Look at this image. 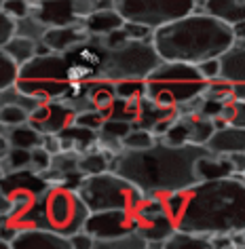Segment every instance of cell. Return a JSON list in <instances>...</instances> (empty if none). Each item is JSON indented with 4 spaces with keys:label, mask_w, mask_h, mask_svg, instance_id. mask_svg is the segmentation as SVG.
Instances as JSON below:
<instances>
[{
    "label": "cell",
    "mask_w": 245,
    "mask_h": 249,
    "mask_svg": "<svg viewBox=\"0 0 245 249\" xmlns=\"http://www.w3.org/2000/svg\"><path fill=\"white\" fill-rule=\"evenodd\" d=\"M165 203L180 230L205 236L245 230V178L237 173L171 192Z\"/></svg>",
    "instance_id": "6da1fadb"
},
{
    "label": "cell",
    "mask_w": 245,
    "mask_h": 249,
    "mask_svg": "<svg viewBox=\"0 0 245 249\" xmlns=\"http://www.w3.org/2000/svg\"><path fill=\"white\" fill-rule=\"evenodd\" d=\"M211 150L203 144H156L142 150H123L112 157V171L133 182L146 196H167L194 186L197 163Z\"/></svg>",
    "instance_id": "7a4b0ae2"
},
{
    "label": "cell",
    "mask_w": 245,
    "mask_h": 249,
    "mask_svg": "<svg viewBox=\"0 0 245 249\" xmlns=\"http://www.w3.org/2000/svg\"><path fill=\"white\" fill-rule=\"evenodd\" d=\"M152 42L163 59L201 64L222 57L237 42L235 30L203 11H192L180 19L154 30Z\"/></svg>",
    "instance_id": "3957f363"
},
{
    "label": "cell",
    "mask_w": 245,
    "mask_h": 249,
    "mask_svg": "<svg viewBox=\"0 0 245 249\" xmlns=\"http://www.w3.org/2000/svg\"><path fill=\"white\" fill-rule=\"evenodd\" d=\"M207 87L205 76L197 64L163 59L146 76V97L163 106H178L203 95Z\"/></svg>",
    "instance_id": "277c9868"
},
{
    "label": "cell",
    "mask_w": 245,
    "mask_h": 249,
    "mask_svg": "<svg viewBox=\"0 0 245 249\" xmlns=\"http://www.w3.org/2000/svg\"><path fill=\"white\" fill-rule=\"evenodd\" d=\"M91 209L87 207L78 190L51 184L38 198V224L53 232L70 239L78 230L85 228Z\"/></svg>",
    "instance_id": "5b68a950"
},
{
    "label": "cell",
    "mask_w": 245,
    "mask_h": 249,
    "mask_svg": "<svg viewBox=\"0 0 245 249\" xmlns=\"http://www.w3.org/2000/svg\"><path fill=\"white\" fill-rule=\"evenodd\" d=\"M70 64L64 53L36 55L21 66L17 87L40 102L47 99H64L72 89Z\"/></svg>",
    "instance_id": "8992f818"
},
{
    "label": "cell",
    "mask_w": 245,
    "mask_h": 249,
    "mask_svg": "<svg viewBox=\"0 0 245 249\" xmlns=\"http://www.w3.org/2000/svg\"><path fill=\"white\" fill-rule=\"evenodd\" d=\"M78 195L83 196L91 213L112 209L135 211L146 198V195L133 182H129L127 178L112 169L97 173V176H85L83 184L78 186Z\"/></svg>",
    "instance_id": "52a82bcc"
},
{
    "label": "cell",
    "mask_w": 245,
    "mask_h": 249,
    "mask_svg": "<svg viewBox=\"0 0 245 249\" xmlns=\"http://www.w3.org/2000/svg\"><path fill=\"white\" fill-rule=\"evenodd\" d=\"M161 61L163 57L156 51L152 40H129L123 47L114 49L102 45L99 78L112 80V83L127 78H146Z\"/></svg>",
    "instance_id": "ba28073f"
},
{
    "label": "cell",
    "mask_w": 245,
    "mask_h": 249,
    "mask_svg": "<svg viewBox=\"0 0 245 249\" xmlns=\"http://www.w3.org/2000/svg\"><path fill=\"white\" fill-rule=\"evenodd\" d=\"M197 2L199 0H116V9L127 21H137L156 30L192 13Z\"/></svg>",
    "instance_id": "9c48e42d"
},
{
    "label": "cell",
    "mask_w": 245,
    "mask_h": 249,
    "mask_svg": "<svg viewBox=\"0 0 245 249\" xmlns=\"http://www.w3.org/2000/svg\"><path fill=\"white\" fill-rule=\"evenodd\" d=\"M49 179L42 173L32 169H19L2 173L0 179V195L11 198L13 207H30L38 203L40 195L49 188Z\"/></svg>",
    "instance_id": "30bf717a"
},
{
    "label": "cell",
    "mask_w": 245,
    "mask_h": 249,
    "mask_svg": "<svg viewBox=\"0 0 245 249\" xmlns=\"http://www.w3.org/2000/svg\"><path fill=\"white\" fill-rule=\"evenodd\" d=\"M216 131V123L213 118L201 114V112H192V114H178L173 124L167 129V133L161 135V142L167 144H207L209 138Z\"/></svg>",
    "instance_id": "8fae6325"
},
{
    "label": "cell",
    "mask_w": 245,
    "mask_h": 249,
    "mask_svg": "<svg viewBox=\"0 0 245 249\" xmlns=\"http://www.w3.org/2000/svg\"><path fill=\"white\" fill-rule=\"evenodd\" d=\"M137 228L135 211L112 209V211H93L85 224V230L95 236V241L118 239Z\"/></svg>",
    "instance_id": "7c38bea8"
},
{
    "label": "cell",
    "mask_w": 245,
    "mask_h": 249,
    "mask_svg": "<svg viewBox=\"0 0 245 249\" xmlns=\"http://www.w3.org/2000/svg\"><path fill=\"white\" fill-rule=\"evenodd\" d=\"M74 121H76V112L64 99H47L30 114V123L40 133H61Z\"/></svg>",
    "instance_id": "4fadbf2b"
},
{
    "label": "cell",
    "mask_w": 245,
    "mask_h": 249,
    "mask_svg": "<svg viewBox=\"0 0 245 249\" xmlns=\"http://www.w3.org/2000/svg\"><path fill=\"white\" fill-rule=\"evenodd\" d=\"M11 247H28V249H72L70 239L61 236L45 226L23 228L13 239Z\"/></svg>",
    "instance_id": "5bb4252c"
},
{
    "label": "cell",
    "mask_w": 245,
    "mask_h": 249,
    "mask_svg": "<svg viewBox=\"0 0 245 249\" xmlns=\"http://www.w3.org/2000/svg\"><path fill=\"white\" fill-rule=\"evenodd\" d=\"M32 13L45 21L49 28L70 26V23L83 21L76 15L74 0H40V2L32 4Z\"/></svg>",
    "instance_id": "9a60e30c"
},
{
    "label": "cell",
    "mask_w": 245,
    "mask_h": 249,
    "mask_svg": "<svg viewBox=\"0 0 245 249\" xmlns=\"http://www.w3.org/2000/svg\"><path fill=\"white\" fill-rule=\"evenodd\" d=\"M89 30H87L85 21H78V23H70V26H55V28H49V32L45 34L42 42H47L51 47V51L55 53H66L74 49L80 42H85L89 38Z\"/></svg>",
    "instance_id": "2e32d148"
},
{
    "label": "cell",
    "mask_w": 245,
    "mask_h": 249,
    "mask_svg": "<svg viewBox=\"0 0 245 249\" xmlns=\"http://www.w3.org/2000/svg\"><path fill=\"white\" fill-rule=\"evenodd\" d=\"M194 11L209 13L228 26L245 21V0H199Z\"/></svg>",
    "instance_id": "e0dca14e"
},
{
    "label": "cell",
    "mask_w": 245,
    "mask_h": 249,
    "mask_svg": "<svg viewBox=\"0 0 245 249\" xmlns=\"http://www.w3.org/2000/svg\"><path fill=\"white\" fill-rule=\"evenodd\" d=\"M209 150L218 154H232V152H245V127L237 124H224L213 131L209 142L205 144Z\"/></svg>",
    "instance_id": "ac0fdd59"
},
{
    "label": "cell",
    "mask_w": 245,
    "mask_h": 249,
    "mask_svg": "<svg viewBox=\"0 0 245 249\" xmlns=\"http://www.w3.org/2000/svg\"><path fill=\"white\" fill-rule=\"evenodd\" d=\"M131 129H133V123H127V121H118V118H106L104 124L99 127L97 131V144L108 150L112 154H118L125 150L123 146V140Z\"/></svg>",
    "instance_id": "d6986e66"
},
{
    "label": "cell",
    "mask_w": 245,
    "mask_h": 249,
    "mask_svg": "<svg viewBox=\"0 0 245 249\" xmlns=\"http://www.w3.org/2000/svg\"><path fill=\"white\" fill-rule=\"evenodd\" d=\"M59 138H61L64 150H76L80 154L97 146V131L95 129L83 127V124H78V123L68 124L64 131L59 133Z\"/></svg>",
    "instance_id": "ffe728a7"
},
{
    "label": "cell",
    "mask_w": 245,
    "mask_h": 249,
    "mask_svg": "<svg viewBox=\"0 0 245 249\" xmlns=\"http://www.w3.org/2000/svg\"><path fill=\"white\" fill-rule=\"evenodd\" d=\"M178 118V108L173 106H163L159 102L150 97H142L140 102V116H137V127H146V129H152L156 127L159 123H165V121H173Z\"/></svg>",
    "instance_id": "44dd1931"
},
{
    "label": "cell",
    "mask_w": 245,
    "mask_h": 249,
    "mask_svg": "<svg viewBox=\"0 0 245 249\" xmlns=\"http://www.w3.org/2000/svg\"><path fill=\"white\" fill-rule=\"evenodd\" d=\"M235 173L230 163L228 154H218V152H209L205 157L199 159L197 163V178L199 182H205V179H218V178H228Z\"/></svg>",
    "instance_id": "7402d4cb"
},
{
    "label": "cell",
    "mask_w": 245,
    "mask_h": 249,
    "mask_svg": "<svg viewBox=\"0 0 245 249\" xmlns=\"http://www.w3.org/2000/svg\"><path fill=\"white\" fill-rule=\"evenodd\" d=\"M125 23H127V19H125L123 13L116 7L114 9H99L85 19V26H87V30H89L91 36L110 34L118 28H123Z\"/></svg>",
    "instance_id": "603a6c76"
},
{
    "label": "cell",
    "mask_w": 245,
    "mask_h": 249,
    "mask_svg": "<svg viewBox=\"0 0 245 249\" xmlns=\"http://www.w3.org/2000/svg\"><path fill=\"white\" fill-rule=\"evenodd\" d=\"M2 135L11 142V146L28 148V150H32L36 146H42V138H45V133H40L30 121L23 124H15V127L2 124Z\"/></svg>",
    "instance_id": "cb8c5ba5"
},
{
    "label": "cell",
    "mask_w": 245,
    "mask_h": 249,
    "mask_svg": "<svg viewBox=\"0 0 245 249\" xmlns=\"http://www.w3.org/2000/svg\"><path fill=\"white\" fill-rule=\"evenodd\" d=\"M72 171H80V152L61 150L57 154H53L51 167H49L42 176L49 179V184H59V179Z\"/></svg>",
    "instance_id": "d4e9b609"
},
{
    "label": "cell",
    "mask_w": 245,
    "mask_h": 249,
    "mask_svg": "<svg viewBox=\"0 0 245 249\" xmlns=\"http://www.w3.org/2000/svg\"><path fill=\"white\" fill-rule=\"evenodd\" d=\"M222 78L230 80H245V38L237 40L228 53L222 55Z\"/></svg>",
    "instance_id": "484cf974"
},
{
    "label": "cell",
    "mask_w": 245,
    "mask_h": 249,
    "mask_svg": "<svg viewBox=\"0 0 245 249\" xmlns=\"http://www.w3.org/2000/svg\"><path fill=\"white\" fill-rule=\"evenodd\" d=\"M112 157H114V154L104 150V148L97 144L95 148L80 154V171H83L85 176H97V173L110 171Z\"/></svg>",
    "instance_id": "4316f807"
},
{
    "label": "cell",
    "mask_w": 245,
    "mask_h": 249,
    "mask_svg": "<svg viewBox=\"0 0 245 249\" xmlns=\"http://www.w3.org/2000/svg\"><path fill=\"white\" fill-rule=\"evenodd\" d=\"M167 249H207L211 245V236L197 234V232H188V230H175V232L165 241Z\"/></svg>",
    "instance_id": "83f0119b"
},
{
    "label": "cell",
    "mask_w": 245,
    "mask_h": 249,
    "mask_svg": "<svg viewBox=\"0 0 245 249\" xmlns=\"http://www.w3.org/2000/svg\"><path fill=\"white\" fill-rule=\"evenodd\" d=\"M36 47H38V42L28 38V36H13L9 42H4V45H0V49H2L4 53H9L11 57H13L15 61H19V64L23 66L26 61H30L32 57H36Z\"/></svg>",
    "instance_id": "f1b7e54d"
},
{
    "label": "cell",
    "mask_w": 245,
    "mask_h": 249,
    "mask_svg": "<svg viewBox=\"0 0 245 249\" xmlns=\"http://www.w3.org/2000/svg\"><path fill=\"white\" fill-rule=\"evenodd\" d=\"M140 102L142 99H125V97H114V102L106 114L108 118H118V121H127V123H137L140 116Z\"/></svg>",
    "instance_id": "f546056e"
},
{
    "label": "cell",
    "mask_w": 245,
    "mask_h": 249,
    "mask_svg": "<svg viewBox=\"0 0 245 249\" xmlns=\"http://www.w3.org/2000/svg\"><path fill=\"white\" fill-rule=\"evenodd\" d=\"M4 104H15V106L26 108L28 112H34L42 102L36 99L34 95H30V93H26L23 89H19L17 85H13V87H7V89H0V106H4Z\"/></svg>",
    "instance_id": "4dcf8cb0"
},
{
    "label": "cell",
    "mask_w": 245,
    "mask_h": 249,
    "mask_svg": "<svg viewBox=\"0 0 245 249\" xmlns=\"http://www.w3.org/2000/svg\"><path fill=\"white\" fill-rule=\"evenodd\" d=\"M30 160H32V150H28V148L11 146L9 152L2 154V159H0V163H2V173L30 169Z\"/></svg>",
    "instance_id": "1f68e13d"
},
{
    "label": "cell",
    "mask_w": 245,
    "mask_h": 249,
    "mask_svg": "<svg viewBox=\"0 0 245 249\" xmlns=\"http://www.w3.org/2000/svg\"><path fill=\"white\" fill-rule=\"evenodd\" d=\"M47 32H49V26L42 19H38L34 13H30L26 17H21V19H17V34L19 36H28V38L40 42L42 38H45Z\"/></svg>",
    "instance_id": "d6a6232c"
},
{
    "label": "cell",
    "mask_w": 245,
    "mask_h": 249,
    "mask_svg": "<svg viewBox=\"0 0 245 249\" xmlns=\"http://www.w3.org/2000/svg\"><path fill=\"white\" fill-rule=\"evenodd\" d=\"M156 142H159V138H156L150 129L133 124V129L125 135L123 146H125V150H142V148H148V146L156 144Z\"/></svg>",
    "instance_id": "836d02e7"
},
{
    "label": "cell",
    "mask_w": 245,
    "mask_h": 249,
    "mask_svg": "<svg viewBox=\"0 0 245 249\" xmlns=\"http://www.w3.org/2000/svg\"><path fill=\"white\" fill-rule=\"evenodd\" d=\"M21 74V64L15 61L9 53L0 51V89H7V87L17 85Z\"/></svg>",
    "instance_id": "e575fe53"
},
{
    "label": "cell",
    "mask_w": 245,
    "mask_h": 249,
    "mask_svg": "<svg viewBox=\"0 0 245 249\" xmlns=\"http://www.w3.org/2000/svg\"><path fill=\"white\" fill-rule=\"evenodd\" d=\"M116 97L125 99H142L146 97V78H127L114 83Z\"/></svg>",
    "instance_id": "d590c367"
},
{
    "label": "cell",
    "mask_w": 245,
    "mask_h": 249,
    "mask_svg": "<svg viewBox=\"0 0 245 249\" xmlns=\"http://www.w3.org/2000/svg\"><path fill=\"white\" fill-rule=\"evenodd\" d=\"M140 249V247H148V243L137 234V230L133 232L118 236V239H110V241H95V249Z\"/></svg>",
    "instance_id": "8d00e7d4"
},
{
    "label": "cell",
    "mask_w": 245,
    "mask_h": 249,
    "mask_svg": "<svg viewBox=\"0 0 245 249\" xmlns=\"http://www.w3.org/2000/svg\"><path fill=\"white\" fill-rule=\"evenodd\" d=\"M30 114L26 108L15 104H4L0 106V124H7V127H15V124H23L30 121Z\"/></svg>",
    "instance_id": "74e56055"
},
{
    "label": "cell",
    "mask_w": 245,
    "mask_h": 249,
    "mask_svg": "<svg viewBox=\"0 0 245 249\" xmlns=\"http://www.w3.org/2000/svg\"><path fill=\"white\" fill-rule=\"evenodd\" d=\"M220 118H224L228 124L245 127V102L232 99L230 104H226L224 108H222V112H220Z\"/></svg>",
    "instance_id": "f35d334b"
},
{
    "label": "cell",
    "mask_w": 245,
    "mask_h": 249,
    "mask_svg": "<svg viewBox=\"0 0 245 249\" xmlns=\"http://www.w3.org/2000/svg\"><path fill=\"white\" fill-rule=\"evenodd\" d=\"M108 118V114H106L104 110L99 108H91V110H83L76 114V121L78 124H83V127H89V129H95V131H99V127L104 124V121Z\"/></svg>",
    "instance_id": "ab89813d"
},
{
    "label": "cell",
    "mask_w": 245,
    "mask_h": 249,
    "mask_svg": "<svg viewBox=\"0 0 245 249\" xmlns=\"http://www.w3.org/2000/svg\"><path fill=\"white\" fill-rule=\"evenodd\" d=\"M0 11L13 15L15 19H21V17L32 13V2L30 0H2L0 2Z\"/></svg>",
    "instance_id": "60d3db41"
},
{
    "label": "cell",
    "mask_w": 245,
    "mask_h": 249,
    "mask_svg": "<svg viewBox=\"0 0 245 249\" xmlns=\"http://www.w3.org/2000/svg\"><path fill=\"white\" fill-rule=\"evenodd\" d=\"M53 154L47 150L45 146H36L32 148V160H30V169L36 173H45L49 167H51Z\"/></svg>",
    "instance_id": "b9f144b4"
},
{
    "label": "cell",
    "mask_w": 245,
    "mask_h": 249,
    "mask_svg": "<svg viewBox=\"0 0 245 249\" xmlns=\"http://www.w3.org/2000/svg\"><path fill=\"white\" fill-rule=\"evenodd\" d=\"M197 66H199V70H201V74L205 76L207 83L222 78V57L205 59V61H201V64H197Z\"/></svg>",
    "instance_id": "7bdbcfd3"
},
{
    "label": "cell",
    "mask_w": 245,
    "mask_h": 249,
    "mask_svg": "<svg viewBox=\"0 0 245 249\" xmlns=\"http://www.w3.org/2000/svg\"><path fill=\"white\" fill-rule=\"evenodd\" d=\"M13 36H17V19L13 15L0 11V45L9 42Z\"/></svg>",
    "instance_id": "ee69618b"
},
{
    "label": "cell",
    "mask_w": 245,
    "mask_h": 249,
    "mask_svg": "<svg viewBox=\"0 0 245 249\" xmlns=\"http://www.w3.org/2000/svg\"><path fill=\"white\" fill-rule=\"evenodd\" d=\"M125 30H127L131 40H152V36H154L152 28L144 26V23H137V21H127L125 23Z\"/></svg>",
    "instance_id": "f6af8a7d"
},
{
    "label": "cell",
    "mask_w": 245,
    "mask_h": 249,
    "mask_svg": "<svg viewBox=\"0 0 245 249\" xmlns=\"http://www.w3.org/2000/svg\"><path fill=\"white\" fill-rule=\"evenodd\" d=\"M70 245H72V249H93L95 247V236L83 228V230H78L76 234L70 236Z\"/></svg>",
    "instance_id": "bcb514c9"
},
{
    "label": "cell",
    "mask_w": 245,
    "mask_h": 249,
    "mask_svg": "<svg viewBox=\"0 0 245 249\" xmlns=\"http://www.w3.org/2000/svg\"><path fill=\"white\" fill-rule=\"evenodd\" d=\"M74 9H76V15L85 21L97 11V0H74Z\"/></svg>",
    "instance_id": "7dc6e473"
},
{
    "label": "cell",
    "mask_w": 245,
    "mask_h": 249,
    "mask_svg": "<svg viewBox=\"0 0 245 249\" xmlns=\"http://www.w3.org/2000/svg\"><path fill=\"white\" fill-rule=\"evenodd\" d=\"M42 146H45L51 154H57V152L64 150V146H61V138H59V133H45V138H42Z\"/></svg>",
    "instance_id": "c3c4849f"
},
{
    "label": "cell",
    "mask_w": 245,
    "mask_h": 249,
    "mask_svg": "<svg viewBox=\"0 0 245 249\" xmlns=\"http://www.w3.org/2000/svg\"><path fill=\"white\" fill-rule=\"evenodd\" d=\"M230 157V163H232V169H235L237 176H243L245 173V152H232L228 154Z\"/></svg>",
    "instance_id": "681fc988"
},
{
    "label": "cell",
    "mask_w": 245,
    "mask_h": 249,
    "mask_svg": "<svg viewBox=\"0 0 245 249\" xmlns=\"http://www.w3.org/2000/svg\"><path fill=\"white\" fill-rule=\"evenodd\" d=\"M232 95L239 102H245V80H235L232 83Z\"/></svg>",
    "instance_id": "f907efd6"
},
{
    "label": "cell",
    "mask_w": 245,
    "mask_h": 249,
    "mask_svg": "<svg viewBox=\"0 0 245 249\" xmlns=\"http://www.w3.org/2000/svg\"><path fill=\"white\" fill-rule=\"evenodd\" d=\"M30 2H32V4H36V2H40V0H30Z\"/></svg>",
    "instance_id": "816d5d0a"
},
{
    "label": "cell",
    "mask_w": 245,
    "mask_h": 249,
    "mask_svg": "<svg viewBox=\"0 0 245 249\" xmlns=\"http://www.w3.org/2000/svg\"><path fill=\"white\" fill-rule=\"evenodd\" d=\"M243 243H245V230H243Z\"/></svg>",
    "instance_id": "f5cc1de1"
},
{
    "label": "cell",
    "mask_w": 245,
    "mask_h": 249,
    "mask_svg": "<svg viewBox=\"0 0 245 249\" xmlns=\"http://www.w3.org/2000/svg\"><path fill=\"white\" fill-rule=\"evenodd\" d=\"M243 178H245V173H243Z\"/></svg>",
    "instance_id": "db71d44e"
}]
</instances>
